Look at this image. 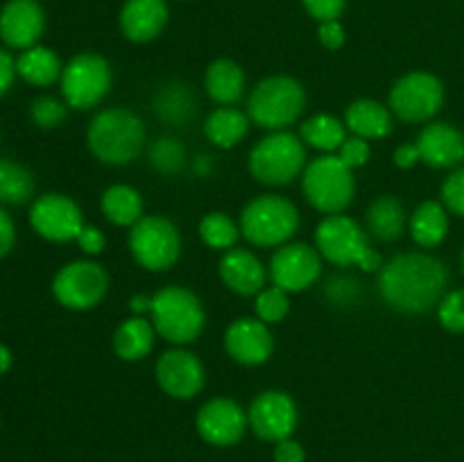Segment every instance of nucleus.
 Instances as JSON below:
<instances>
[{
  "label": "nucleus",
  "instance_id": "11",
  "mask_svg": "<svg viewBox=\"0 0 464 462\" xmlns=\"http://www.w3.org/2000/svg\"><path fill=\"white\" fill-rule=\"evenodd\" d=\"M444 104V86L440 77L426 71H412L399 77L390 89L388 107L403 122H429Z\"/></svg>",
  "mask_w": 464,
  "mask_h": 462
},
{
  "label": "nucleus",
  "instance_id": "42",
  "mask_svg": "<svg viewBox=\"0 0 464 462\" xmlns=\"http://www.w3.org/2000/svg\"><path fill=\"white\" fill-rule=\"evenodd\" d=\"M317 41H320L322 48L331 50H340L347 41V32H344V25L340 21H326V23H317Z\"/></svg>",
  "mask_w": 464,
  "mask_h": 462
},
{
  "label": "nucleus",
  "instance_id": "5",
  "mask_svg": "<svg viewBox=\"0 0 464 462\" xmlns=\"http://www.w3.org/2000/svg\"><path fill=\"white\" fill-rule=\"evenodd\" d=\"M306 109V91L290 75H270L258 82L247 98V116L270 131L288 130Z\"/></svg>",
  "mask_w": 464,
  "mask_h": 462
},
{
  "label": "nucleus",
  "instance_id": "13",
  "mask_svg": "<svg viewBox=\"0 0 464 462\" xmlns=\"http://www.w3.org/2000/svg\"><path fill=\"white\" fill-rule=\"evenodd\" d=\"M322 276V254L306 243H285L270 258L272 285L288 294L313 288Z\"/></svg>",
  "mask_w": 464,
  "mask_h": 462
},
{
  "label": "nucleus",
  "instance_id": "38",
  "mask_svg": "<svg viewBox=\"0 0 464 462\" xmlns=\"http://www.w3.org/2000/svg\"><path fill=\"white\" fill-rule=\"evenodd\" d=\"M440 324L451 333H464V288H456L438 303Z\"/></svg>",
  "mask_w": 464,
  "mask_h": 462
},
{
  "label": "nucleus",
  "instance_id": "47",
  "mask_svg": "<svg viewBox=\"0 0 464 462\" xmlns=\"http://www.w3.org/2000/svg\"><path fill=\"white\" fill-rule=\"evenodd\" d=\"M14 80H16V59L0 48V98L12 89Z\"/></svg>",
  "mask_w": 464,
  "mask_h": 462
},
{
  "label": "nucleus",
  "instance_id": "26",
  "mask_svg": "<svg viewBox=\"0 0 464 462\" xmlns=\"http://www.w3.org/2000/svg\"><path fill=\"white\" fill-rule=\"evenodd\" d=\"M154 338H157V329H154L152 320L130 317V320L121 322L118 329L113 331V351L121 361L139 362L152 353Z\"/></svg>",
  "mask_w": 464,
  "mask_h": 462
},
{
  "label": "nucleus",
  "instance_id": "48",
  "mask_svg": "<svg viewBox=\"0 0 464 462\" xmlns=\"http://www.w3.org/2000/svg\"><path fill=\"white\" fill-rule=\"evenodd\" d=\"M394 166L403 168V170H411L417 163L421 161L420 149H417V143H403L394 149Z\"/></svg>",
  "mask_w": 464,
  "mask_h": 462
},
{
  "label": "nucleus",
  "instance_id": "25",
  "mask_svg": "<svg viewBox=\"0 0 464 462\" xmlns=\"http://www.w3.org/2000/svg\"><path fill=\"white\" fill-rule=\"evenodd\" d=\"M154 116L170 127H184L198 113V100L184 82H168L159 86L152 98Z\"/></svg>",
  "mask_w": 464,
  "mask_h": 462
},
{
  "label": "nucleus",
  "instance_id": "49",
  "mask_svg": "<svg viewBox=\"0 0 464 462\" xmlns=\"http://www.w3.org/2000/svg\"><path fill=\"white\" fill-rule=\"evenodd\" d=\"M152 308V297H145V294H136L130 302V311L134 313V317H143L145 313H150Z\"/></svg>",
  "mask_w": 464,
  "mask_h": 462
},
{
  "label": "nucleus",
  "instance_id": "3",
  "mask_svg": "<svg viewBox=\"0 0 464 462\" xmlns=\"http://www.w3.org/2000/svg\"><path fill=\"white\" fill-rule=\"evenodd\" d=\"M315 247L322 258L338 267H361L362 272H381L383 258L370 245L365 231L344 213L324 216L315 229Z\"/></svg>",
  "mask_w": 464,
  "mask_h": 462
},
{
  "label": "nucleus",
  "instance_id": "36",
  "mask_svg": "<svg viewBox=\"0 0 464 462\" xmlns=\"http://www.w3.org/2000/svg\"><path fill=\"white\" fill-rule=\"evenodd\" d=\"M256 317L266 324H279L285 315L290 313V294L281 290L279 285H266L261 293L256 294Z\"/></svg>",
  "mask_w": 464,
  "mask_h": 462
},
{
  "label": "nucleus",
  "instance_id": "34",
  "mask_svg": "<svg viewBox=\"0 0 464 462\" xmlns=\"http://www.w3.org/2000/svg\"><path fill=\"white\" fill-rule=\"evenodd\" d=\"M240 226L231 220L227 213L213 211L207 213L199 222V238L207 247L220 249V252H227V249L236 247V240L240 238Z\"/></svg>",
  "mask_w": 464,
  "mask_h": 462
},
{
  "label": "nucleus",
  "instance_id": "18",
  "mask_svg": "<svg viewBox=\"0 0 464 462\" xmlns=\"http://www.w3.org/2000/svg\"><path fill=\"white\" fill-rule=\"evenodd\" d=\"M225 349L240 365L258 367L270 361L275 351V335H272L270 324L258 317H240L227 326Z\"/></svg>",
  "mask_w": 464,
  "mask_h": 462
},
{
  "label": "nucleus",
  "instance_id": "39",
  "mask_svg": "<svg viewBox=\"0 0 464 462\" xmlns=\"http://www.w3.org/2000/svg\"><path fill=\"white\" fill-rule=\"evenodd\" d=\"M442 204L447 211L464 217V168H456L442 184Z\"/></svg>",
  "mask_w": 464,
  "mask_h": 462
},
{
  "label": "nucleus",
  "instance_id": "7",
  "mask_svg": "<svg viewBox=\"0 0 464 462\" xmlns=\"http://www.w3.org/2000/svg\"><path fill=\"white\" fill-rule=\"evenodd\" d=\"M299 211L288 197L258 195L240 211V234L256 247H281L299 231Z\"/></svg>",
  "mask_w": 464,
  "mask_h": 462
},
{
  "label": "nucleus",
  "instance_id": "52",
  "mask_svg": "<svg viewBox=\"0 0 464 462\" xmlns=\"http://www.w3.org/2000/svg\"><path fill=\"white\" fill-rule=\"evenodd\" d=\"M179 3H184V0H179Z\"/></svg>",
  "mask_w": 464,
  "mask_h": 462
},
{
  "label": "nucleus",
  "instance_id": "8",
  "mask_svg": "<svg viewBox=\"0 0 464 462\" xmlns=\"http://www.w3.org/2000/svg\"><path fill=\"white\" fill-rule=\"evenodd\" d=\"M302 188L313 208L334 216V213H343L353 202L356 177L338 154H322L304 168Z\"/></svg>",
  "mask_w": 464,
  "mask_h": 462
},
{
  "label": "nucleus",
  "instance_id": "28",
  "mask_svg": "<svg viewBox=\"0 0 464 462\" xmlns=\"http://www.w3.org/2000/svg\"><path fill=\"white\" fill-rule=\"evenodd\" d=\"M365 222L372 238L381 240V243H392V240L401 238L403 231H406L408 216L406 208H403V204L397 197L383 195V197H376L367 207Z\"/></svg>",
  "mask_w": 464,
  "mask_h": 462
},
{
  "label": "nucleus",
  "instance_id": "4",
  "mask_svg": "<svg viewBox=\"0 0 464 462\" xmlns=\"http://www.w3.org/2000/svg\"><path fill=\"white\" fill-rule=\"evenodd\" d=\"M150 320L154 329L175 347L195 342L207 326V313L198 294L184 285H166L152 294Z\"/></svg>",
  "mask_w": 464,
  "mask_h": 462
},
{
  "label": "nucleus",
  "instance_id": "46",
  "mask_svg": "<svg viewBox=\"0 0 464 462\" xmlns=\"http://www.w3.org/2000/svg\"><path fill=\"white\" fill-rule=\"evenodd\" d=\"M16 243V226H14L12 216L0 207V258L7 256Z\"/></svg>",
  "mask_w": 464,
  "mask_h": 462
},
{
  "label": "nucleus",
  "instance_id": "12",
  "mask_svg": "<svg viewBox=\"0 0 464 462\" xmlns=\"http://www.w3.org/2000/svg\"><path fill=\"white\" fill-rule=\"evenodd\" d=\"M109 274L95 261H71L54 274L53 294L68 311H91L104 299Z\"/></svg>",
  "mask_w": 464,
  "mask_h": 462
},
{
  "label": "nucleus",
  "instance_id": "23",
  "mask_svg": "<svg viewBox=\"0 0 464 462\" xmlns=\"http://www.w3.org/2000/svg\"><path fill=\"white\" fill-rule=\"evenodd\" d=\"M344 125L353 136L365 140H379L392 134L394 113L379 100L361 98L353 100L344 111Z\"/></svg>",
  "mask_w": 464,
  "mask_h": 462
},
{
  "label": "nucleus",
  "instance_id": "14",
  "mask_svg": "<svg viewBox=\"0 0 464 462\" xmlns=\"http://www.w3.org/2000/svg\"><path fill=\"white\" fill-rule=\"evenodd\" d=\"M30 225L50 243H71L84 229V216L75 199L62 193H45L30 208Z\"/></svg>",
  "mask_w": 464,
  "mask_h": 462
},
{
  "label": "nucleus",
  "instance_id": "1",
  "mask_svg": "<svg viewBox=\"0 0 464 462\" xmlns=\"http://www.w3.org/2000/svg\"><path fill=\"white\" fill-rule=\"evenodd\" d=\"M449 270L438 256L426 252H403L383 263L379 293L392 311L424 315L438 308L447 294Z\"/></svg>",
  "mask_w": 464,
  "mask_h": 462
},
{
  "label": "nucleus",
  "instance_id": "27",
  "mask_svg": "<svg viewBox=\"0 0 464 462\" xmlns=\"http://www.w3.org/2000/svg\"><path fill=\"white\" fill-rule=\"evenodd\" d=\"M408 231L421 249H433L444 243L449 234V211L442 202L426 199L408 217Z\"/></svg>",
  "mask_w": 464,
  "mask_h": 462
},
{
  "label": "nucleus",
  "instance_id": "24",
  "mask_svg": "<svg viewBox=\"0 0 464 462\" xmlns=\"http://www.w3.org/2000/svg\"><path fill=\"white\" fill-rule=\"evenodd\" d=\"M245 86H247L245 71L234 59H216L204 72L207 95L220 107H236L243 100Z\"/></svg>",
  "mask_w": 464,
  "mask_h": 462
},
{
  "label": "nucleus",
  "instance_id": "17",
  "mask_svg": "<svg viewBox=\"0 0 464 462\" xmlns=\"http://www.w3.org/2000/svg\"><path fill=\"white\" fill-rule=\"evenodd\" d=\"M154 376H157L159 388L170 399H179V401L198 397L207 380L202 361L184 347L163 351L154 365Z\"/></svg>",
  "mask_w": 464,
  "mask_h": 462
},
{
  "label": "nucleus",
  "instance_id": "37",
  "mask_svg": "<svg viewBox=\"0 0 464 462\" xmlns=\"http://www.w3.org/2000/svg\"><path fill=\"white\" fill-rule=\"evenodd\" d=\"M68 109L71 107L63 100L53 98V95H41L30 104V118L41 130H54V127L63 125Z\"/></svg>",
  "mask_w": 464,
  "mask_h": 462
},
{
  "label": "nucleus",
  "instance_id": "44",
  "mask_svg": "<svg viewBox=\"0 0 464 462\" xmlns=\"http://www.w3.org/2000/svg\"><path fill=\"white\" fill-rule=\"evenodd\" d=\"M356 281L349 279V276H338L329 284V299L334 303H353V299L358 297V288H356Z\"/></svg>",
  "mask_w": 464,
  "mask_h": 462
},
{
  "label": "nucleus",
  "instance_id": "2",
  "mask_svg": "<svg viewBox=\"0 0 464 462\" xmlns=\"http://www.w3.org/2000/svg\"><path fill=\"white\" fill-rule=\"evenodd\" d=\"M86 145L107 166H130L143 154L145 125L130 109H104L91 120Z\"/></svg>",
  "mask_w": 464,
  "mask_h": 462
},
{
  "label": "nucleus",
  "instance_id": "50",
  "mask_svg": "<svg viewBox=\"0 0 464 462\" xmlns=\"http://www.w3.org/2000/svg\"><path fill=\"white\" fill-rule=\"evenodd\" d=\"M12 361H14L12 351H9L5 344H0V376L7 374V371L12 370Z\"/></svg>",
  "mask_w": 464,
  "mask_h": 462
},
{
  "label": "nucleus",
  "instance_id": "15",
  "mask_svg": "<svg viewBox=\"0 0 464 462\" xmlns=\"http://www.w3.org/2000/svg\"><path fill=\"white\" fill-rule=\"evenodd\" d=\"M249 428L263 442H281L293 438L299 421V410L295 399L284 390H266L252 401L247 410Z\"/></svg>",
  "mask_w": 464,
  "mask_h": 462
},
{
  "label": "nucleus",
  "instance_id": "32",
  "mask_svg": "<svg viewBox=\"0 0 464 462\" xmlns=\"http://www.w3.org/2000/svg\"><path fill=\"white\" fill-rule=\"evenodd\" d=\"M100 211L111 225L131 229L143 217V197L134 186L113 184L100 197Z\"/></svg>",
  "mask_w": 464,
  "mask_h": 462
},
{
  "label": "nucleus",
  "instance_id": "16",
  "mask_svg": "<svg viewBox=\"0 0 464 462\" xmlns=\"http://www.w3.org/2000/svg\"><path fill=\"white\" fill-rule=\"evenodd\" d=\"M195 428L199 438L211 447H234L249 428L247 410H243V406L234 399L216 397L199 408Z\"/></svg>",
  "mask_w": 464,
  "mask_h": 462
},
{
  "label": "nucleus",
  "instance_id": "33",
  "mask_svg": "<svg viewBox=\"0 0 464 462\" xmlns=\"http://www.w3.org/2000/svg\"><path fill=\"white\" fill-rule=\"evenodd\" d=\"M34 175L12 159H0V204L21 207L34 195Z\"/></svg>",
  "mask_w": 464,
  "mask_h": 462
},
{
  "label": "nucleus",
  "instance_id": "51",
  "mask_svg": "<svg viewBox=\"0 0 464 462\" xmlns=\"http://www.w3.org/2000/svg\"><path fill=\"white\" fill-rule=\"evenodd\" d=\"M462 272H464V252H462Z\"/></svg>",
  "mask_w": 464,
  "mask_h": 462
},
{
  "label": "nucleus",
  "instance_id": "40",
  "mask_svg": "<svg viewBox=\"0 0 464 462\" xmlns=\"http://www.w3.org/2000/svg\"><path fill=\"white\" fill-rule=\"evenodd\" d=\"M335 154L343 159L344 166H349L352 170H358V168H362L367 161H370L372 148L365 139H361V136H349V139L343 143V148H340Z\"/></svg>",
  "mask_w": 464,
  "mask_h": 462
},
{
  "label": "nucleus",
  "instance_id": "19",
  "mask_svg": "<svg viewBox=\"0 0 464 462\" xmlns=\"http://www.w3.org/2000/svg\"><path fill=\"white\" fill-rule=\"evenodd\" d=\"M45 32V12L39 0H7L0 9V39L7 48L39 45Z\"/></svg>",
  "mask_w": 464,
  "mask_h": 462
},
{
  "label": "nucleus",
  "instance_id": "45",
  "mask_svg": "<svg viewBox=\"0 0 464 462\" xmlns=\"http://www.w3.org/2000/svg\"><path fill=\"white\" fill-rule=\"evenodd\" d=\"M272 457H275V462H306V448L297 439L285 438L275 444Z\"/></svg>",
  "mask_w": 464,
  "mask_h": 462
},
{
  "label": "nucleus",
  "instance_id": "30",
  "mask_svg": "<svg viewBox=\"0 0 464 462\" xmlns=\"http://www.w3.org/2000/svg\"><path fill=\"white\" fill-rule=\"evenodd\" d=\"M62 59L45 45H32L23 50L21 57L16 59V75L30 86H39V89L53 86L54 82L62 80Z\"/></svg>",
  "mask_w": 464,
  "mask_h": 462
},
{
  "label": "nucleus",
  "instance_id": "43",
  "mask_svg": "<svg viewBox=\"0 0 464 462\" xmlns=\"http://www.w3.org/2000/svg\"><path fill=\"white\" fill-rule=\"evenodd\" d=\"M75 243L86 256H98V254H102L104 245H107V238H104V234L95 225H84V229L80 231Z\"/></svg>",
  "mask_w": 464,
  "mask_h": 462
},
{
  "label": "nucleus",
  "instance_id": "21",
  "mask_svg": "<svg viewBox=\"0 0 464 462\" xmlns=\"http://www.w3.org/2000/svg\"><path fill=\"white\" fill-rule=\"evenodd\" d=\"M415 143L426 166L449 170L464 163V134L449 122H429Z\"/></svg>",
  "mask_w": 464,
  "mask_h": 462
},
{
  "label": "nucleus",
  "instance_id": "29",
  "mask_svg": "<svg viewBox=\"0 0 464 462\" xmlns=\"http://www.w3.org/2000/svg\"><path fill=\"white\" fill-rule=\"evenodd\" d=\"M252 118L238 107H218L204 120V136L220 149H231L247 136Z\"/></svg>",
  "mask_w": 464,
  "mask_h": 462
},
{
  "label": "nucleus",
  "instance_id": "6",
  "mask_svg": "<svg viewBox=\"0 0 464 462\" xmlns=\"http://www.w3.org/2000/svg\"><path fill=\"white\" fill-rule=\"evenodd\" d=\"M306 145L288 130L270 131L249 152V172L258 184L285 186L304 175Z\"/></svg>",
  "mask_w": 464,
  "mask_h": 462
},
{
  "label": "nucleus",
  "instance_id": "22",
  "mask_svg": "<svg viewBox=\"0 0 464 462\" xmlns=\"http://www.w3.org/2000/svg\"><path fill=\"white\" fill-rule=\"evenodd\" d=\"M220 279L231 293L240 297H256L267 285V267L249 249L231 247L220 258Z\"/></svg>",
  "mask_w": 464,
  "mask_h": 462
},
{
  "label": "nucleus",
  "instance_id": "31",
  "mask_svg": "<svg viewBox=\"0 0 464 462\" xmlns=\"http://www.w3.org/2000/svg\"><path fill=\"white\" fill-rule=\"evenodd\" d=\"M347 125L338 116L331 113H317V116L306 118L299 127V139L306 148L320 149L322 154H335L343 148L347 136Z\"/></svg>",
  "mask_w": 464,
  "mask_h": 462
},
{
  "label": "nucleus",
  "instance_id": "10",
  "mask_svg": "<svg viewBox=\"0 0 464 462\" xmlns=\"http://www.w3.org/2000/svg\"><path fill=\"white\" fill-rule=\"evenodd\" d=\"M130 252L140 267L166 272L179 261L181 236L163 216H143L130 229Z\"/></svg>",
  "mask_w": 464,
  "mask_h": 462
},
{
  "label": "nucleus",
  "instance_id": "9",
  "mask_svg": "<svg viewBox=\"0 0 464 462\" xmlns=\"http://www.w3.org/2000/svg\"><path fill=\"white\" fill-rule=\"evenodd\" d=\"M111 66L102 54L80 53L63 66L62 100L71 109L89 111L98 107L111 91Z\"/></svg>",
  "mask_w": 464,
  "mask_h": 462
},
{
  "label": "nucleus",
  "instance_id": "20",
  "mask_svg": "<svg viewBox=\"0 0 464 462\" xmlns=\"http://www.w3.org/2000/svg\"><path fill=\"white\" fill-rule=\"evenodd\" d=\"M170 21L166 0H125L118 14V27L131 43H150L159 39Z\"/></svg>",
  "mask_w": 464,
  "mask_h": 462
},
{
  "label": "nucleus",
  "instance_id": "35",
  "mask_svg": "<svg viewBox=\"0 0 464 462\" xmlns=\"http://www.w3.org/2000/svg\"><path fill=\"white\" fill-rule=\"evenodd\" d=\"M150 163L161 175H177L186 166V148L172 136L157 139L150 148Z\"/></svg>",
  "mask_w": 464,
  "mask_h": 462
},
{
  "label": "nucleus",
  "instance_id": "41",
  "mask_svg": "<svg viewBox=\"0 0 464 462\" xmlns=\"http://www.w3.org/2000/svg\"><path fill=\"white\" fill-rule=\"evenodd\" d=\"M302 7L317 23L340 21L347 9V0H302Z\"/></svg>",
  "mask_w": 464,
  "mask_h": 462
}]
</instances>
